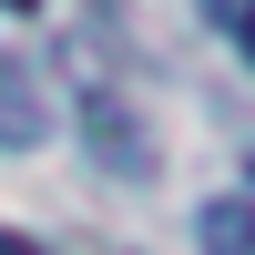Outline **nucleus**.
Masks as SVG:
<instances>
[{"instance_id":"obj_1","label":"nucleus","mask_w":255,"mask_h":255,"mask_svg":"<svg viewBox=\"0 0 255 255\" xmlns=\"http://www.w3.org/2000/svg\"><path fill=\"white\" fill-rule=\"evenodd\" d=\"M41 133H51V102H41V72H20V61L0 51V143L20 153V143H41Z\"/></svg>"},{"instance_id":"obj_2","label":"nucleus","mask_w":255,"mask_h":255,"mask_svg":"<svg viewBox=\"0 0 255 255\" xmlns=\"http://www.w3.org/2000/svg\"><path fill=\"white\" fill-rule=\"evenodd\" d=\"M204 255H255V194H215L204 204Z\"/></svg>"},{"instance_id":"obj_5","label":"nucleus","mask_w":255,"mask_h":255,"mask_svg":"<svg viewBox=\"0 0 255 255\" xmlns=\"http://www.w3.org/2000/svg\"><path fill=\"white\" fill-rule=\"evenodd\" d=\"M20 10H31V0H20Z\"/></svg>"},{"instance_id":"obj_4","label":"nucleus","mask_w":255,"mask_h":255,"mask_svg":"<svg viewBox=\"0 0 255 255\" xmlns=\"http://www.w3.org/2000/svg\"><path fill=\"white\" fill-rule=\"evenodd\" d=\"M235 41H245V61H255V0H245V20H235Z\"/></svg>"},{"instance_id":"obj_3","label":"nucleus","mask_w":255,"mask_h":255,"mask_svg":"<svg viewBox=\"0 0 255 255\" xmlns=\"http://www.w3.org/2000/svg\"><path fill=\"white\" fill-rule=\"evenodd\" d=\"M0 255H41V245H31V235H10V225H0Z\"/></svg>"}]
</instances>
